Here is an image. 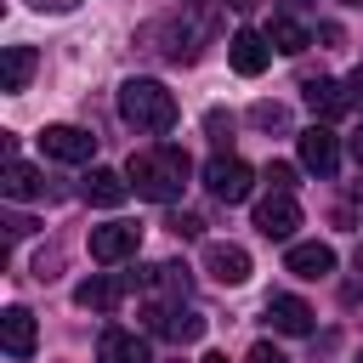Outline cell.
I'll return each mask as SVG.
<instances>
[{"label": "cell", "instance_id": "6da1fadb", "mask_svg": "<svg viewBox=\"0 0 363 363\" xmlns=\"http://www.w3.org/2000/svg\"><path fill=\"white\" fill-rule=\"evenodd\" d=\"M187 153L182 147H159V153H136L130 164H125V176H130V193L136 199H153V204H170V199H182V182H187Z\"/></svg>", "mask_w": 363, "mask_h": 363}, {"label": "cell", "instance_id": "7a4b0ae2", "mask_svg": "<svg viewBox=\"0 0 363 363\" xmlns=\"http://www.w3.org/2000/svg\"><path fill=\"white\" fill-rule=\"evenodd\" d=\"M119 113H125V125L153 130V136L176 130V119H182L176 96H170L159 79H125V85H119Z\"/></svg>", "mask_w": 363, "mask_h": 363}, {"label": "cell", "instance_id": "3957f363", "mask_svg": "<svg viewBox=\"0 0 363 363\" xmlns=\"http://www.w3.org/2000/svg\"><path fill=\"white\" fill-rule=\"evenodd\" d=\"M204 187H210L221 204H244V199L255 193V170H250L244 159H227V153H216V159L204 164Z\"/></svg>", "mask_w": 363, "mask_h": 363}, {"label": "cell", "instance_id": "277c9868", "mask_svg": "<svg viewBox=\"0 0 363 363\" xmlns=\"http://www.w3.org/2000/svg\"><path fill=\"white\" fill-rule=\"evenodd\" d=\"M40 147H45L51 159H62V164H85V159L96 153V136L79 130V125H45V130H40Z\"/></svg>", "mask_w": 363, "mask_h": 363}, {"label": "cell", "instance_id": "5b68a950", "mask_svg": "<svg viewBox=\"0 0 363 363\" xmlns=\"http://www.w3.org/2000/svg\"><path fill=\"white\" fill-rule=\"evenodd\" d=\"M136 244H142V227H130V221L91 227V261H102V267H113V261L136 255Z\"/></svg>", "mask_w": 363, "mask_h": 363}, {"label": "cell", "instance_id": "8992f818", "mask_svg": "<svg viewBox=\"0 0 363 363\" xmlns=\"http://www.w3.org/2000/svg\"><path fill=\"white\" fill-rule=\"evenodd\" d=\"M227 62H233V74L255 79V74L272 62V40H267V34H255V28H238V34L227 40Z\"/></svg>", "mask_w": 363, "mask_h": 363}, {"label": "cell", "instance_id": "52a82bcc", "mask_svg": "<svg viewBox=\"0 0 363 363\" xmlns=\"http://www.w3.org/2000/svg\"><path fill=\"white\" fill-rule=\"evenodd\" d=\"M301 227V204L289 199V193H267L261 204H255V233L261 238H289Z\"/></svg>", "mask_w": 363, "mask_h": 363}, {"label": "cell", "instance_id": "ba28073f", "mask_svg": "<svg viewBox=\"0 0 363 363\" xmlns=\"http://www.w3.org/2000/svg\"><path fill=\"white\" fill-rule=\"evenodd\" d=\"M0 340H6V352H11L17 363H28V357H34V346H40L34 312H28V306H6V312H0Z\"/></svg>", "mask_w": 363, "mask_h": 363}, {"label": "cell", "instance_id": "9c48e42d", "mask_svg": "<svg viewBox=\"0 0 363 363\" xmlns=\"http://www.w3.org/2000/svg\"><path fill=\"white\" fill-rule=\"evenodd\" d=\"M301 164H306V170H318V176H335V164H340V142H335V130H329V125L301 130Z\"/></svg>", "mask_w": 363, "mask_h": 363}, {"label": "cell", "instance_id": "30bf717a", "mask_svg": "<svg viewBox=\"0 0 363 363\" xmlns=\"http://www.w3.org/2000/svg\"><path fill=\"white\" fill-rule=\"evenodd\" d=\"M204 272L216 284H244L250 278V250H238V244H204Z\"/></svg>", "mask_w": 363, "mask_h": 363}, {"label": "cell", "instance_id": "8fae6325", "mask_svg": "<svg viewBox=\"0 0 363 363\" xmlns=\"http://www.w3.org/2000/svg\"><path fill=\"white\" fill-rule=\"evenodd\" d=\"M267 318H272L278 335H312V318H318V312H312L301 295H272V301H267Z\"/></svg>", "mask_w": 363, "mask_h": 363}, {"label": "cell", "instance_id": "7c38bea8", "mask_svg": "<svg viewBox=\"0 0 363 363\" xmlns=\"http://www.w3.org/2000/svg\"><path fill=\"white\" fill-rule=\"evenodd\" d=\"M85 199H91V204H102V210H119V204L130 199V176H119V170L96 164V170L85 176Z\"/></svg>", "mask_w": 363, "mask_h": 363}, {"label": "cell", "instance_id": "4fadbf2b", "mask_svg": "<svg viewBox=\"0 0 363 363\" xmlns=\"http://www.w3.org/2000/svg\"><path fill=\"white\" fill-rule=\"evenodd\" d=\"M284 267L295 272V278H329L335 272V250L329 244H289V255H284Z\"/></svg>", "mask_w": 363, "mask_h": 363}, {"label": "cell", "instance_id": "5bb4252c", "mask_svg": "<svg viewBox=\"0 0 363 363\" xmlns=\"http://www.w3.org/2000/svg\"><path fill=\"white\" fill-rule=\"evenodd\" d=\"M96 363H147V340L130 329H102L96 340Z\"/></svg>", "mask_w": 363, "mask_h": 363}, {"label": "cell", "instance_id": "9a60e30c", "mask_svg": "<svg viewBox=\"0 0 363 363\" xmlns=\"http://www.w3.org/2000/svg\"><path fill=\"white\" fill-rule=\"evenodd\" d=\"M147 329H164L170 340H199L204 335V318L199 312H187V306H176V312H164V306H147Z\"/></svg>", "mask_w": 363, "mask_h": 363}, {"label": "cell", "instance_id": "2e32d148", "mask_svg": "<svg viewBox=\"0 0 363 363\" xmlns=\"http://www.w3.org/2000/svg\"><path fill=\"white\" fill-rule=\"evenodd\" d=\"M34 68H40L34 45H6V57H0V91H23L34 79Z\"/></svg>", "mask_w": 363, "mask_h": 363}, {"label": "cell", "instance_id": "e0dca14e", "mask_svg": "<svg viewBox=\"0 0 363 363\" xmlns=\"http://www.w3.org/2000/svg\"><path fill=\"white\" fill-rule=\"evenodd\" d=\"M306 108H312V113H323V119H335V113H346V108H352V96H346L335 79H306Z\"/></svg>", "mask_w": 363, "mask_h": 363}, {"label": "cell", "instance_id": "ac0fdd59", "mask_svg": "<svg viewBox=\"0 0 363 363\" xmlns=\"http://www.w3.org/2000/svg\"><path fill=\"white\" fill-rule=\"evenodd\" d=\"M0 187H6V199H40V193H45L40 170H34V164H23V159H6V176H0Z\"/></svg>", "mask_w": 363, "mask_h": 363}, {"label": "cell", "instance_id": "d6986e66", "mask_svg": "<svg viewBox=\"0 0 363 363\" xmlns=\"http://www.w3.org/2000/svg\"><path fill=\"white\" fill-rule=\"evenodd\" d=\"M119 295H125V289H119L113 278H85V284L74 289V306H85V312H113Z\"/></svg>", "mask_w": 363, "mask_h": 363}, {"label": "cell", "instance_id": "ffe728a7", "mask_svg": "<svg viewBox=\"0 0 363 363\" xmlns=\"http://www.w3.org/2000/svg\"><path fill=\"white\" fill-rule=\"evenodd\" d=\"M267 40H272V51H284V57H295V51L312 45V34H306L301 23H289V17H278V23L267 28Z\"/></svg>", "mask_w": 363, "mask_h": 363}, {"label": "cell", "instance_id": "44dd1931", "mask_svg": "<svg viewBox=\"0 0 363 363\" xmlns=\"http://www.w3.org/2000/svg\"><path fill=\"white\" fill-rule=\"evenodd\" d=\"M267 187H272V193H289V187H295V164L272 159V164H267Z\"/></svg>", "mask_w": 363, "mask_h": 363}, {"label": "cell", "instance_id": "7402d4cb", "mask_svg": "<svg viewBox=\"0 0 363 363\" xmlns=\"http://www.w3.org/2000/svg\"><path fill=\"white\" fill-rule=\"evenodd\" d=\"M164 227H170V233H176V238H199V233H204V221H199V216H193V210H176V216H170V221H164Z\"/></svg>", "mask_w": 363, "mask_h": 363}, {"label": "cell", "instance_id": "603a6c76", "mask_svg": "<svg viewBox=\"0 0 363 363\" xmlns=\"http://www.w3.org/2000/svg\"><path fill=\"white\" fill-rule=\"evenodd\" d=\"M204 130H210L216 142H227V136H233V113H221V108H210V113H204Z\"/></svg>", "mask_w": 363, "mask_h": 363}, {"label": "cell", "instance_id": "cb8c5ba5", "mask_svg": "<svg viewBox=\"0 0 363 363\" xmlns=\"http://www.w3.org/2000/svg\"><path fill=\"white\" fill-rule=\"evenodd\" d=\"M250 119L272 130V125H284V108H278V102H255V113H250Z\"/></svg>", "mask_w": 363, "mask_h": 363}, {"label": "cell", "instance_id": "d4e9b609", "mask_svg": "<svg viewBox=\"0 0 363 363\" xmlns=\"http://www.w3.org/2000/svg\"><path fill=\"white\" fill-rule=\"evenodd\" d=\"M244 363H289V357H284L278 346H267V340H261V346H250V357H244Z\"/></svg>", "mask_w": 363, "mask_h": 363}, {"label": "cell", "instance_id": "484cf974", "mask_svg": "<svg viewBox=\"0 0 363 363\" xmlns=\"http://www.w3.org/2000/svg\"><path fill=\"white\" fill-rule=\"evenodd\" d=\"M346 96H352V108H363V68L346 79Z\"/></svg>", "mask_w": 363, "mask_h": 363}, {"label": "cell", "instance_id": "4316f807", "mask_svg": "<svg viewBox=\"0 0 363 363\" xmlns=\"http://www.w3.org/2000/svg\"><path fill=\"white\" fill-rule=\"evenodd\" d=\"M28 6H34V11H74L79 0H28Z\"/></svg>", "mask_w": 363, "mask_h": 363}, {"label": "cell", "instance_id": "83f0119b", "mask_svg": "<svg viewBox=\"0 0 363 363\" xmlns=\"http://www.w3.org/2000/svg\"><path fill=\"white\" fill-rule=\"evenodd\" d=\"M352 159H357V164H363V130H357V136H352Z\"/></svg>", "mask_w": 363, "mask_h": 363}, {"label": "cell", "instance_id": "f1b7e54d", "mask_svg": "<svg viewBox=\"0 0 363 363\" xmlns=\"http://www.w3.org/2000/svg\"><path fill=\"white\" fill-rule=\"evenodd\" d=\"M227 6H233V11H250V6H255V0H227Z\"/></svg>", "mask_w": 363, "mask_h": 363}, {"label": "cell", "instance_id": "f546056e", "mask_svg": "<svg viewBox=\"0 0 363 363\" xmlns=\"http://www.w3.org/2000/svg\"><path fill=\"white\" fill-rule=\"evenodd\" d=\"M204 363H227V357H221V352H210V357H204Z\"/></svg>", "mask_w": 363, "mask_h": 363}, {"label": "cell", "instance_id": "4dcf8cb0", "mask_svg": "<svg viewBox=\"0 0 363 363\" xmlns=\"http://www.w3.org/2000/svg\"><path fill=\"white\" fill-rule=\"evenodd\" d=\"M357 272H363V244H357Z\"/></svg>", "mask_w": 363, "mask_h": 363}]
</instances>
